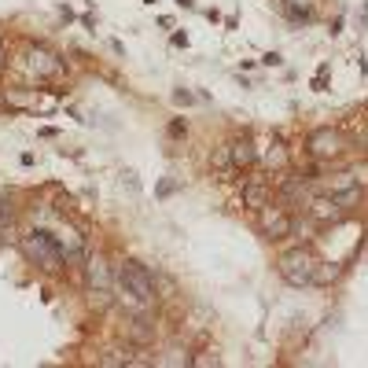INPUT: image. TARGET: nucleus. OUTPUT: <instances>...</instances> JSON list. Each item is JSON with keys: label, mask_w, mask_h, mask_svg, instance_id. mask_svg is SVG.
<instances>
[{"label": "nucleus", "mask_w": 368, "mask_h": 368, "mask_svg": "<svg viewBox=\"0 0 368 368\" xmlns=\"http://www.w3.org/2000/svg\"><path fill=\"white\" fill-rule=\"evenodd\" d=\"M232 155H236V162H254V148L250 144H236Z\"/></svg>", "instance_id": "5"}, {"label": "nucleus", "mask_w": 368, "mask_h": 368, "mask_svg": "<svg viewBox=\"0 0 368 368\" xmlns=\"http://www.w3.org/2000/svg\"><path fill=\"white\" fill-rule=\"evenodd\" d=\"M118 284H122V291L129 295V299H136V302H151V299H155V284H151L148 269L140 265V262H125V265L118 269Z\"/></svg>", "instance_id": "1"}, {"label": "nucleus", "mask_w": 368, "mask_h": 368, "mask_svg": "<svg viewBox=\"0 0 368 368\" xmlns=\"http://www.w3.org/2000/svg\"><path fill=\"white\" fill-rule=\"evenodd\" d=\"M26 254L37 262V265H45V269H59V262H63V247L55 243V239L48 236V232H34V236H26Z\"/></svg>", "instance_id": "2"}, {"label": "nucleus", "mask_w": 368, "mask_h": 368, "mask_svg": "<svg viewBox=\"0 0 368 368\" xmlns=\"http://www.w3.org/2000/svg\"><path fill=\"white\" fill-rule=\"evenodd\" d=\"M280 273H284L288 284L302 288V284H309V280H313V258H309L306 250H291V254H284V258H280Z\"/></svg>", "instance_id": "3"}, {"label": "nucleus", "mask_w": 368, "mask_h": 368, "mask_svg": "<svg viewBox=\"0 0 368 368\" xmlns=\"http://www.w3.org/2000/svg\"><path fill=\"white\" fill-rule=\"evenodd\" d=\"M265 229H269V236H284V232L291 229V225H288V218H284V214H276V218H269V221H265Z\"/></svg>", "instance_id": "4"}]
</instances>
